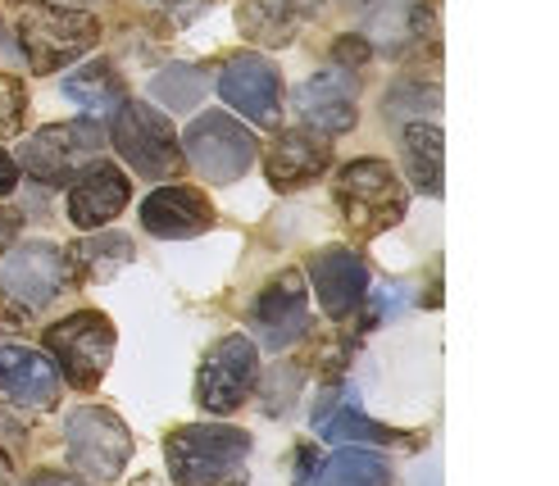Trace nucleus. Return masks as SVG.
Returning <instances> with one entry per match:
<instances>
[{"instance_id": "nucleus-1", "label": "nucleus", "mask_w": 559, "mask_h": 486, "mask_svg": "<svg viewBox=\"0 0 559 486\" xmlns=\"http://www.w3.org/2000/svg\"><path fill=\"white\" fill-rule=\"evenodd\" d=\"M332 195H337V210L346 218V227L369 241L386 227H396L405 218V182L396 178V168L382 159H355L346 164L337 182H332Z\"/></svg>"}, {"instance_id": "nucleus-2", "label": "nucleus", "mask_w": 559, "mask_h": 486, "mask_svg": "<svg viewBox=\"0 0 559 486\" xmlns=\"http://www.w3.org/2000/svg\"><path fill=\"white\" fill-rule=\"evenodd\" d=\"M250 437L241 427L223 423H191L164 441V460H169V477L178 486H218L223 477H233L237 464H246Z\"/></svg>"}, {"instance_id": "nucleus-3", "label": "nucleus", "mask_w": 559, "mask_h": 486, "mask_svg": "<svg viewBox=\"0 0 559 486\" xmlns=\"http://www.w3.org/2000/svg\"><path fill=\"white\" fill-rule=\"evenodd\" d=\"M115 146L136 168V178L151 182H174L182 174V146L174 137V123L146 100H123L115 109Z\"/></svg>"}, {"instance_id": "nucleus-4", "label": "nucleus", "mask_w": 559, "mask_h": 486, "mask_svg": "<svg viewBox=\"0 0 559 486\" xmlns=\"http://www.w3.org/2000/svg\"><path fill=\"white\" fill-rule=\"evenodd\" d=\"M105 155V132L92 119H73V123H50L37 137L23 141L19 164L27 168V178H37L46 187H64L73 182L82 168L96 164Z\"/></svg>"}, {"instance_id": "nucleus-5", "label": "nucleus", "mask_w": 559, "mask_h": 486, "mask_svg": "<svg viewBox=\"0 0 559 486\" xmlns=\"http://www.w3.org/2000/svg\"><path fill=\"white\" fill-rule=\"evenodd\" d=\"M100 37V23L82 10H55V5H41V10H27L19 19V46L27 55L33 73H55L73 64L78 55H87Z\"/></svg>"}, {"instance_id": "nucleus-6", "label": "nucleus", "mask_w": 559, "mask_h": 486, "mask_svg": "<svg viewBox=\"0 0 559 486\" xmlns=\"http://www.w3.org/2000/svg\"><path fill=\"white\" fill-rule=\"evenodd\" d=\"M46 351L55 355V364L64 368V378L78 391H92L100 387L109 355H115V323L100 309H78L46 332Z\"/></svg>"}, {"instance_id": "nucleus-7", "label": "nucleus", "mask_w": 559, "mask_h": 486, "mask_svg": "<svg viewBox=\"0 0 559 486\" xmlns=\"http://www.w3.org/2000/svg\"><path fill=\"white\" fill-rule=\"evenodd\" d=\"M260 382V351L255 341L233 332L210 346L201 374H195V405L210 414H233L246 405V395Z\"/></svg>"}, {"instance_id": "nucleus-8", "label": "nucleus", "mask_w": 559, "mask_h": 486, "mask_svg": "<svg viewBox=\"0 0 559 486\" xmlns=\"http://www.w3.org/2000/svg\"><path fill=\"white\" fill-rule=\"evenodd\" d=\"M64 441H69V460L92 482H115L132 454V432L123 427V418L100 405L73 410L64 418Z\"/></svg>"}, {"instance_id": "nucleus-9", "label": "nucleus", "mask_w": 559, "mask_h": 486, "mask_svg": "<svg viewBox=\"0 0 559 486\" xmlns=\"http://www.w3.org/2000/svg\"><path fill=\"white\" fill-rule=\"evenodd\" d=\"M73 282L69 250L50 241H27L0 254V296L19 309H46Z\"/></svg>"}, {"instance_id": "nucleus-10", "label": "nucleus", "mask_w": 559, "mask_h": 486, "mask_svg": "<svg viewBox=\"0 0 559 486\" xmlns=\"http://www.w3.org/2000/svg\"><path fill=\"white\" fill-rule=\"evenodd\" d=\"M260 146L255 137H250L246 123H237L233 114H201L191 128H187V159L201 168V174L218 187L237 182L250 164H255Z\"/></svg>"}, {"instance_id": "nucleus-11", "label": "nucleus", "mask_w": 559, "mask_h": 486, "mask_svg": "<svg viewBox=\"0 0 559 486\" xmlns=\"http://www.w3.org/2000/svg\"><path fill=\"white\" fill-rule=\"evenodd\" d=\"M250 328L269 351H287L292 341L310 332V292H305V277L296 269L277 273L260 292L255 309H250Z\"/></svg>"}, {"instance_id": "nucleus-12", "label": "nucleus", "mask_w": 559, "mask_h": 486, "mask_svg": "<svg viewBox=\"0 0 559 486\" xmlns=\"http://www.w3.org/2000/svg\"><path fill=\"white\" fill-rule=\"evenodd\" d=\"M218 92L233 109H241L250 123L260 128H277L283 119V82H277V69L260 55H233L223 64V78H218Z\"/></svg>"}, {"instance_id": "nucleus-13", "label": "nucleus", "mask_w": 559, "mask_h": 486, "mask_svg": "<svg viewBox=\"0 0 559 486\" xmlns=\"http://www.w3.org/2000/svg\"><path fill=\"white\" fill-rule=\"evenodd\" d=\"M332 164V141L314 128H292L277 132V141L264 151V174L273 182V191H300L328 174Z\"/></svg>"}, {"instance_id": "nucleus-14", "label": "nucleus", "mask_w": 559, "mask_h": 486, "mask_svg": "<svg viewBox=\"0 0 559 486\" xmlns=\"http://www.w3.org/2000/svg\"><path fill=\"white\" fill-rule=\"evenodd\" d=\"M355 96H359L355 73L342 69V64H332V69L314 73V78L296 92V109H300L305 128H314V132H323V137H337V132H350L355 119H359Z\"/></svg>"}, {"instance_id": "nucleus-15", "label": "nucleus", "mask_w": 559, "mask_h": 486, "mask_svg": "<svg viewBox=\"0 0 559 486\" xmlns=\"http://www.w3.org/2000/svg\"><path fill=\"white\" fill-rule=\"evenodd\" d=\"M128 195H132V182L123 168H115L109 159H96L69 187V218L82 233H92V227H105L109 218H119L128 210Z\"/></svg>"}, {"instance_id": "nucleus-16", "label": "nucleus", "mask_w": 559, "mask_h": 486, "mask_svg": "<svg viewBox=\"0 0 559 486\" xmlns=\"http://www.w3.org/2000/svg\"><path fill=\"white\" fill-rule=\"evenodd\" d=\"M310 277H314V292H319V305L328 319H350V313L365 305L369 296V269L359 260L355 250L346 246H328L310 260Z\"/></svg>"}, {"instance_id": "nucleus-17", "label": "nucleus", "mask_w": 559, "mask_h": 486, "mask_svg": "<svg viewBox=\"0 0 559 486\" xmlns=\"http://www.w3.org/2000/svg\"><path fill=\"white\" fill-rule=\"evenodd\" d=\"M142 227L159 241H187L214 227V205L195 187H159L142 200Z\"/></svg>"}, {"instance_id": "nucleus-18", "label": "nucleus", "mask_w": 559, "mask_h": 486, "mask_svg": "<svg viewBox=\"0 0 559 486\" xmlns=\"http://www.w3.org/2000/svg\"><path fill=\"white\" fill-rule=\"evenodd\" d=\"M0 395L23 410H50L60 400L55 364L27 346H0Z\"/></svg>"}, {"instance_id": "nucleus-19", "label": "nucleus", "mask_w": 559, "mask_h": 486, "mask_svg": "<svg viewBox=\"0 0 559 486\" xmlns=\"http://www.w3.org/2000/svg\"><path fill=\"white\" fill-rule=\"evenodd\" d=\"M323 0H241L237 23L260 46H292L296 33L319 14Z\"/></svg>"}, {"instance_id": "nucleus-20", "label": "nucleus", "mask_w": 559, "mask_h": 486, "mask_svg": "<svg viewBox=\"0 0 559 486\" xmlns=\"http://www.w3.org/2000/svg\"><path fill=\"white\" fill-rule=\"evenodd\" d=\"M428 5L424 0H382V5L369 14V33L365 42L378 46V50H405L409 42H418L428 33Z\"/></svg>"}, {"instance_id": "nucleus-21", "label": "nucleus", "mask_w": 559, "mask_h": 486, "mask_svg": "<svg viewBox=\"0 0 559 486\" xmlns=\"http://www.w3.org/2000/svg\"><path fill=\"white\" fill-rule=\"evenodd\" d=\"M64 96L78 105V109H87V114H115L123 100H128V87H123V78L115 73V64H105V60H92V64H82L64 78Z\"/></svg>"}, {"instance_id": "nucleus-22", "label": "nucleus", "mask_w": 559, "mask_h": 486, "mask_svg": "<svg viewBox=\"0 0 559 486\" xmlns=\"http://www.w3.org/2000/svg\"><path fill=\"white\" fill-rule=\"evenodd\" d=\"M314 486H391V460L373 446H346L319 469Z\"/></svg>"}, {"instance_id": "nucleus-23", "label": "nucleus", "mask_w": 559, "mask_h": 486, "mask_svg": "<svg viewBox=\"0 0 559 486\" xmlns=\"http://www.w3.org/2000/svg\"><path fill=\"white\" fill-rule=\"evenodd\" d=\"M69 264H73V277H82V282H109L119 269L132 264V241L123 233L87 237L69 250Z\"/></svg>"}, {"instance_id": "nucleus-24", "label": "nucleus", "mask_w": 559, "mask_h": 486, "mask_svg": "<svg viewBox=\"0 0 559 486\" xmlns=\"http://www.w3.org/2000/svg\"><path fill=\"white\" fill-rule=\"evenodd\" d=\"M405 164H409V178L418 191L441 195V128L418 119L405 128Z\"/></svg>"}, {"instance_id": "nucleus-25", "label": "nucleus", "mask_w": 559, "mask_h": 486, "mask_svg": "<svg viewBox=\"0 0 559 486\" xmlns=\"http://www.w3.org/2000/svg\"><path fill=\"white\" fill-rule=\"evenodd\" d=\"M314 427H319V437H328V441H342V446H365V441H401L391 427H382V423H373L365 410H359V400H346L342 410H323L319 418H314Z\"/></svg>"}, {"instance_id": "nucleus-26", "label": "nucleus", "mask_w": 559, "mask_h": 486, "mask_svg": "<svg viewBox=\"0 0 559 486\" xmlns=\"http://www.w3.org/2000/svg\"><path fill=\"white\" fill-rule=\"evenodd\" d=\"M151 96L164 100L174 114L195 109V105H201V96H205V73H201V69H191V64H169L164 73H155Z\"/></svg>"}, {"instance_id": "nucleus-27", "label": "nucleus", "mask_w": 559, "mask_h": 486, "mask_svg": "<svg viewBox=\"0 0 559 486\" xmlns=\"http://www.w3.org/2000/svg\"><path fill=\"white\" fill-rule=\"evenodd\" d=\"M27 123V92L23 82L0 73V137H19Z\"/></svg>"}, {"instance_id": "nucleus-28", "label": "nucleus", "mask_w": 559, "mask_h": 486, "mask_svg": "<svg viewBox=\"0 0 559 486\" xmlns=\"http://www.w3.org/2000/svg\"><path fill=\"white\" fill-rule=\"evenodd\" d=\"M424 109H437V87H414V82H401V87L386 96V119H401V114H424Z\"/></svg>"}, {"instance_id": "nucleus-29", "label": "nucleus", "mask_w": 559, "mask_h": 486, "mask_svg": "<svg viewBox=\"0 0 559 486\" xmlns=\"http://www.w3.org/2000/svg\"><path fill=\"white\" fill-rule=\"evenodd\" d=\"M296 387H300V368H296V364L277 368V374L269 378L264 410H269V414H287V410H292V400H296Z\"/></svg>"}, {"instance_id": "nucleus-30", "label": "nucleus", "mask_w": 559, "mask_h": 486, "mask_svg": "<svg viewBox=\"0 0 559 486\" xmlns=\"http://www.w3.org/2000/svg\"><path fill=\"white\" fill-rule=\"evenodd\" d=\"M369 50H373V46H369L365 37H342V42H337V50H332V55H337V64H342V69H350V73H355L359 64L369 60Z\"/></svg>"}, {"instance_id": "nucleus-31", "label": "nucleus", "mask_w": 559, "mask_h": 486, "mask_svg": "<svg viewBox=\"0 0 559 486\" xmlns=\"http://www.w3.org/2000/svg\"><path fill=\"white\" fill-rule=\"evenodd\" d=\"M155 5H159L164 14H169L174 23H187V19L195 14V10H201V5H205V0H155Z\"/></svg>"}, {"instance_id": "nucleus-32", "label": "nucleus", "mask_w": 559, "mask_h": 486, "mask_svg": "<svg viewBox=\"0 0 559 486\" xmlns=\"http://www.w3.org/2000/svg\"><path fill=\"white\" fill-rule=\"evenodd\" d=\"M14 187H19V164L0 151V195H10Z\"/></svg>"}, {"instance_id": "nucleus-33", "label": "nucleus", "mask_w": 559, "mask_h": 486, "mask_svg": "<svg viewBox=\"0 0 559 486\" xmlns=\"http://www.w3.org/2000/svg\"><path fill=\"white\" fill-rule=\"evenodd\" d=\"M14 233H19V218H14L10 210H0V254H5V250H10Z\"/></svg>"}, {"instance_id": "nucleus-34", "label": "nucleus", "mask_w": 559, "mask_h": 486, "mask_svg": "<svg viewBox=\"0 0 559 486\" xmlns=\"http://www.w3.org/2000/svg\"><path fill=\"white\" fill-rule=\"evenodd\" d=\"M27 486H82L78 477H64V473H41V477H33Z\"/></svg>"}, {"instance_id": "nucleus-35", "label": "nucleus", "mask_w": 559, "mask_h": 486, "mask_svg": "<svg viewBox=\"0 0 559 486\" xmlns=\"http://www.w3.org/2000/svg\"><path fill=\"white\" fill-rule=\"evenodd\" d=\"M46 5H55V10H87L92 0H46Z\"/></svg>"}, {"instance_id": "nucleus-36", "label": "nucleus", "mask_w": 559, "mask_h": 486, "mask_svg": "<svg viewBox=\"0 0 559 486\" xmlns=\"http://www.w3.org/2000/svg\"><path fill=\"white\" fill-rule=\"evenodd\" d=\"M0 486H10V460H5V450H0Z\"/></svg>"}, {"instance_id": "nucleus-37", "label": "nucleus", "mask_w": 559, "mask_h": 486, "mask_svg": "<svg viewBox=\"0 0 559 486\" xmlns=\"http://www.w3.org/2000/svg\"><path fill=\"white\" fill-rule=\"evenodd\" d=\"M228 486H246V482H228Z\"/></svg>"}]
</instances>
